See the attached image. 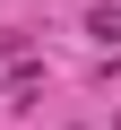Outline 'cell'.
Masks as SVG:
<instances>
[{"mask_svg":"<svg viewBox=\"0 0 121 130\" xmlns=\"http://www.w3.org/2000/svg\"><path fill=\"white\" fill-rule=\"evenodd\" d=\"M87 35H95V43H121V9H112V0H104V9H87Z\"/></svg>","mask_w":121,"mask_h":130,"instance_id":"1","label":"cell"}]
</instances>
